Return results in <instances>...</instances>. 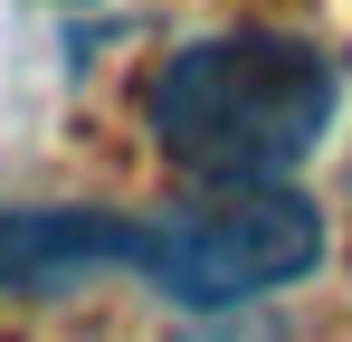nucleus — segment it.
Returning a JSON list of instances; mask_svg holds the SVG:
<instances>
[{
	"mask_svg": "<svg viewBox=\"0 0 352 342\" xmlns=\"http://www.w3.org/2000/svg\"><path fill=\"white\" fill-rule=\"evenodd\" d=\"M324 257H333V228L305 190H200L153 209L0 200V304H58L96 276H133L162 304L219 323L295 295Z\"/></svg>",
	"mask_w": 352,
	"mask_h": 342,
	"instance_id": "obj_1",
	"label": "nucleus"
},
{
	"mask_svg": "<svg viewBox=\"0 0 352 342\" xmlns=\"http://www.w3.org/2000/svg\"><path fill=\"white\" fill-rule=\"evenodd\" d=\"M343 114V57L305 29L238 19L143 67L133 124L190 190H286Z\"/></svg>",
	"mask_w": 352,
	"mask_h": 342,
	"instance_id": "obj_2",
	"label": "nucleus"
}]
</instances>
